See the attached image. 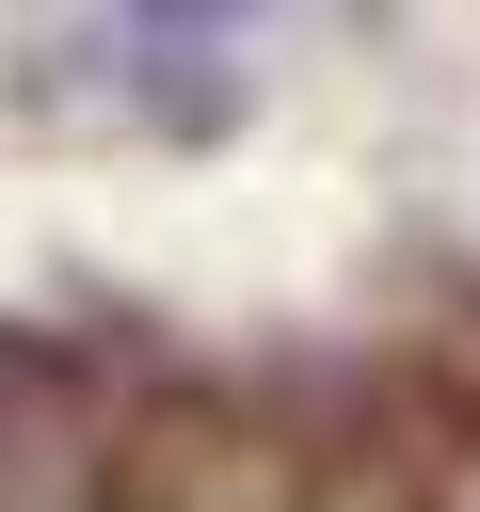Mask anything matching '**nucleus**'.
Listing matches in <instances>:
<instances>
[{
  "label": "nucleus",
  "mask_w": 480,
  "mask_h": 512,
  "mask_svg": "<svg viewBox=\"0 0 480 512\" xmlns=\"http://www.w3.org/2000/svg\"><path fill=\"white\" fill-rule=\"evenodd\" d=\"M240 16H256V0H128L144 48H208V32H240Z\"/></svg>",
  "instance_id": "1"
}]
</instances>
